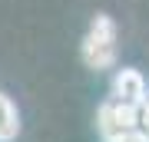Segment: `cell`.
I'll list each match as a JSON object with an SVG mask.
<instances>
[{
    "instance_id": "6da1fadb",
    "label": "cell",
    "mask_w": 149,
    "mask_h": 142,
    "mask_svg": "<svg viewBox=\"0 0 149 142\" xmlns=\"http://www.w3.org/2000/svg\"><path fill=\"white\" fill-rule=\"evenodd\" d=\"M83 63L90 69H109L116 66V23L106 13H96L90 20V30L83 37Z\"/></svg>"
},
{
    "instance_id": "7a4b0ae2",
    "label": "cell",
    "mask_w": 149,
    "mask_h": 142,
    "mask_svg": "<svg viewBox=\"0 0 149 142\" xmlns=\"http://www.w3.org/2000/svg\"><path fill=\"white\" fill-rule=\"evenodd\" d=\"M96 129H100L103 139H113V136H119V132L136 129V109L126 106V103H116L109 96V99L96 109Z\"/></svg>"
},
{
    "instance_id": "3957f363",
    "label": "cell",
    "mask_w": 149,
    "mask_h": 142,
    "mask_svg": "<svg viewBox=\"0 0 149 142\" xmlns=\"http://www.w3.org/2000/svg\"><path fill=\"white\" fill-rule=\"evenodd\" d=\"M146 93L149 89H146V79H143L139 69H133V66L116 69V76H113V89H109V96L116 103H126V106H133V109H139V106L149 99Z\"/></svg>"
},
{
    "instance_id": "277c9868",
    "label": "cell",
    "mask_w": 149,
    "mask_h": 142,
    "mask_svg": "<svg viewBox=\"0 0 149 142\" xmlns=\"http://www.w3.org/2000/svg\"><path fill=\"white\" fill-rule=\"evenodd\" d=\"M17 132H20V112L10 96L0 93V142H13Z\"/></svg>"
},
{
    "instance_id": "5b68a950",
    "label": "cell",
    "mask_w": 149,
    "mask_h": 142,
    "mask_svg": "<svg viewBox=\"0 0 149 142\" xmlns=\"http://www.w3.org/2000/svg\"><path fill=\"white\" fill-rule=\"evenodd\" d=\"M136 129L143 132V136H149V99L136 109Z\"/></svg>"
},
{
    "instance_id": "8992f818",
    "label": "cell",
    "mask_w": 149,
    "mask_h": 142,
    "mask_svg": "<svg viewBox=\"0 0 149 142\" xmlns=\"http://www.w3.org/2000/svg\"><path fill=\"white\" fill-rule=\"evenodd\" d=\"M106 142H149V136H143L139 129H129V132H119V136H113Z\"/></svg>"
}]
</instances>
